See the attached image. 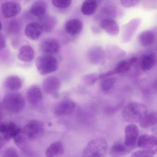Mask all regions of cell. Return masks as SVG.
<instances>
[{"mask_svg": "<svg viewBox=\"0 0 157 157\" xmlns=\"http://www.w3.org/2000/svg\"><path fill=\"white\" fill-rule=\"evenodd\" d=\"M147 113V106L143 104L130 102L124 106L122 115L125 122L129 124H136L139 123Z\"/></svg>", "mask_w": 157, "mask_h": 157, "instance_id": "obj_1", "label": "cell"}, {"mask_svg": "<svg viewBox=\"0 0 157 157\" xmlns=\"http://www.w3.org/2000/svg\"><path fill=\"white\" fill-rule=\"evenodd\" d=\"M25 102L21 94L9 93L4 96L1 103V109L12 114L21 113L25 107Z\"/></svg>", "mask_w": 157, "mask_h": 157, "instance_id": "obj_2", "label": "cell"}, {"mask_svg": "<svg viewBox=\"0 0 157 157\" xmlns=\"http://www.w3.org/2000/svg\"><path fill=\"white\" fill-rule=\"evenodd\" d=\"M108 151L107 141L103 138L92 140L83 150L82 156L84 157H103Z\"/></svg>", "mask_w": 157, "mask_h": 157, "instance_id": "obj_3", "label": "cell"}, {"mask_svg": "<svg viewBox=\"0 0 157 157\" xmlns=\"http://www.w3.org/2000/svg\"><path fill=\"white\" fill-rule=\"evenodd\" d=\"M36 65L38 71L42 75L55 72L59 67L57 59L50 55H44L38 57L36 60Z\"/></svg>", "mask_w": 157, "mask_h": 157, "instance_id": "obj_4", "label": "cell"}, {"mask_svg": "<svg viewBox=\"0 0 157 157\" xmlns=\"http://www.w3.org/2000/svg\"><path fill=\"white\" fill-rule=\"evenodd\" d=\"M21 131L27 140H35L43 136L44 127L42 122L32 120L22 128Z\"/></svg>", "mask_w": 157, "mask_h": 157, "instance_id": "obj_5", "label": "cell"}, {"mask_svg": "<svg viewBox=\"0 0 157 157\" xmlns=\"http://www.w3.org/2000/svg\"><path fill=\"white\" fill-rule=\"evenodd\" d=\"M21 130L16 124L11 122L8 123H2L0 125V132L1 134V140L6 142L9 141Z\"/></svg>", "mask_w": 157, "mask_h": 157, "instance_id": "obj_6", "label": "cell"}, {"mask_svg": "<svg viewBox=\"0 0 157 157\" xmlns=\"http://www.w3.org/2000/svg\"><path fill=\"white\" fill-rule=\"evenodd\" d=\"M124 143L128 147H133L137 142L139 129L135 124H129L124 129Z\"/></svg>", "mask_w": 157, "mask_h": 157, "instance_id": "obj_7", "label": "cell"}, {"mask_svg": "<svg viewBox=\"0 0 157 157\" xmlns=\"http://www.w3.org/2000/svg\"><path fill=\"white\" fill-rule=\"evenodd\" d=\"M60 82L56 77L50 76L46 78L43 82V88L47 94L56 96L60 89Z\"/></svg>", "mask_w": 157, "mask_h": 157, "instance_id": "obj_8", "label": "cell"}, {"mask_svg": "<svg viewBox=\"0 0 157 157\" xmlns=\"http://www.w3.org/2000/svg\"><path fill=\"white\" fill-rule=\"evenodd\" d=\"M76 107L75 103L70 100H65L59 103L54 109L56 116L68 115L73 113Z\"/></svg>", "mask_w": 157, "mask_h": 157, "instance_id": "obj_9", "label": "cell"}, {"mask_svg": "<svg viewBox=\"0 0 157 157\" xmlns=\"http://www.w3.org/2000/svg\"><path fill=\"white\" fill-rule=\"evenodd\" d=\"M1 10L4 17L10 18L19 14L21 11V7L19 3L7 2L2 3Z\"/></svg>", "mask_w": 157, "mask_h": 157, "instance_id": "obj_10", "label": "cell"}, {"mask_svg": "<svg viewBox=\"0 0 157 157\" xmlns=\"http://www.w3.org/2000/svg\"><path fill=\"white\" fill-rule=\"evenodd\" d=\"M40 48L41 52L44 55L52 56L58 52L59 49V43L56 39L49 38L42 42Z\"/></svg>", "mask_w": 157, "mask_h": 157, "instance_id": "obj_11", "label": "cell"}, {"mask_svg": "<svg viewBox=\"0 0 157 157\" xmlns=\"http://www.w3.org/2000/svg\"><path fill=\"white\" fill-rule=\"evenodd\" d=\"M137 145L142 149H153L157 146V138L153 135L143 134L138 138Z\"/></svg>", "mask_w": 157, "mask_h": 157, "instance_id": "obj_12", "label": "cell"}, {"mask_svg": "<svg viewBox=\"0 0 157 157\" xmlns=\"http://www.w3.org/2000/svg\"><path fill=\"white\" fill-rule=\"evenodd\" d=\"M43 31V27L40 23L32 22L27 25L25 27V33L29 39L36 40L42 35Z\"/></svg>", "mask_w": 157, "mask_h": 157, "instance_id": "obj_13", "label": "cell"}, {"mask_svg": "<svg viewBox=\"0 0 157 157\" xmlns=\"http://www.w3.org/2000/svg\"><path fill=\"white\" fill-rule=\"evenodd\" d=\"M101 28L107 34L113 36H115L119 34L120 29L117 22L111 18L105 19L101 21Z\"/></svg>", "mask_w": 157, "mask_h": 157, "instance_id": "obj_14", "label": "cell"}, {"mask_svg": "<svg viewBox=\"0 0 157 157\" xmlns=\"http://www.w3.org/2000/svg\"><path fill=\"white\" fill-rule=\"evenodd\" d=\"M26 96L27 101L32 105H36L40 103L43 98L41 90L36 85H33L28 89Z\"/></svg>", "mask_w": 157, "mask_h": 157, "instance_id": "obj_15", "label": "cell"}, {"mask_svg": "<svg viewBox=\"0 0 157 157\" xmlns=\"http://www.w3.org/2000/svg\"><path fill=\"white\" fill-rule=\"evenodd\" d=\"M65 30L68 34L76 36L79 34L83 29V24L80 20L72 19L66 22Z\"/></svg>", "mask_w": 157, "mask_h": 157, "instance_id": "obj_16", "label": "cell"}, {"mask_svg": "<svg viewBox=\"0 0 157 157\" xmlns=\"http://www.w3.org/2000/svg\"><path fill=\"white\" fill-rule=\"evenodd\" d=\"M48 6L45 2L40 0L33 4L30 10L31 14L34 17L41 19L46 15Z\"/></svg>", "mask_w": 157, "mask_h": 157, "instance_id": "obj_17", "label": "cell"}, {"mask_svg": "<svg viewBox=\"0 0 157 157\" xmlns=\"http://www.w3.org/2000/svg\"><path fill=\"white\" fill-rule=\"evenodd\" d=\"M34 50L29 45L22 46L19 49L18 58L21 61L25 62H31L34 59Z\"/></svg>", "mask_w": 157, "mask_h": 157, "instance_id": "obj_18", "label": "cell"}, {"mask_svg": "<svg viewBox=\"0 0 157 157\" xmlns=\"http://www.w3.org/2000/svg\"><path fill=\"white\" fill-rule=\"evenodd\" d=\"M64 145L61 141H56L53 142L48 148L46 151V156L48 157H59L64 153Z\"/></svg>", "mask_w": 157, "mask_h": 157, "instance_id": "obj_19", "label": "cell"}, {"mask_svg": "<svg viewBox=\"0 0 157 157\" xmlns=\"http://www.w3.org/2000/svg\"><path fill=\"white\" fill-rule=\"evenodd\" d=\"M133 147H128L124 143L116 142L112 146L110 153L111 156L114 157L124 156L130 152Z\"/></svg>", "mask_w": 157, "mask_h": 157, "instance_id": "obj_20", "label": "cell"}, {"mask_svg": "<svg viewBox=\"0 0 157 157\" xmlns=\"http://www.w3.org/2000/svg\"><path fill=\"white\" fill-rule=\"evenodd\" d=\"M88 59L93 65L101 66L105 62L104 53L100 49L92 50L88 54Z\"/></svg>", "mask_w": 157, "mask_h": 157, "instance_id": "obj_21", "label": "cell"}, {"mask_svg": "<svg viewBox=\"0 0 157 157\" xmlns=\"http://www.w3.org/2000/svg\"><path fill=\"white\" fill-rule=\"evenodd\" d=\"M139 124L140 127L144 128L155 125L157 124V113H147L140 119Z\"/></svg>", "mask_w": 157, "mask_h": 157, "instance_id": "obj_22", "label": "cell"}, {"mask_svg": "<svg viewBox=\"0 0 157 157\" xmlns=\"http://www.w3.org/2000/svg\"><path fill=\"white\" fill-rule=\"evenodd\" d=\"M22 80L20 77L16 76H10L6 78L4 85L6 89L10 91L19 90L22 86Z\"/></svg>", "mask_w": 157, "mask_h": 157, "instance_id": "obj_23", "label": "cell"}, {"mask_svg": "<svg viewBox=\"0 0 157 157\" xmlns=\"http://www.w3.org/2000/svg\"><path fill=\"white\" fill-rule=\"evenodd\" d=\"M155 36L153 32L146 31L142 32L139 36V42L143 47H148L155 41Z\"/></svg>", "mask_w": 157, "mask_h": 157, "instance_id": "obj_24", "label": "cell"}, {"mask_svg": "<svg viewBox=\"0 0 157 157\" xmlns=\"http://www.w3.org/2000/svg\"><path fill=\"white\" fill-rule=\"evenodd\" d=\"M156 63V56L154 53L148 54L143 58L140 63V68L144 71L151 69Z\"/></svg>", "mask_w": 157, "mask_h": 157, "instance_id": "obj_25", "label": "cell"}, {"mask_svg": "<svg viewBox=\"0 0 157 157\" xmlns=\"http://www.w3.org/2000/svg\"><path fill=\"white\" fill-rule=\"evenodd\" d=\"M97 6L96 0H86L82 3L81 10L84 15L90 16L95 12Z\"/></svg>", "mask_w": 157, "mask_h": 157, "instance_id": "obj_26", "label": "cell"}, {"mask_svg": "<svg viewBox=\"0 0 157 157\" xmlns=\"http://www.w3.org/2000/svg\"><path fill=\"white\" fill-rule=\"evenodd\" d=\"M40 19L41 20L40 25L43 27L44 31L45 32H51L56 26V21L54 17L46 15Z\"/></svg>", "mask_w": 157, "mask_h": 157, "instance_id": "obj_27", "label": "cell"}, {"mask_svg": "<svg viewBox=\"0 0 157 157\" xmlns=\"http://www.w3.org/2000/svg\"><path fill=\"white\" fill-rule=\"evenodd\" d=\"M132 65L129 61L127 60H123L120 61L114 69L112 70L113 75L120 74L128 71Z\"/></svg>", "mask_w": 157, "mask_h": 157, "instance_id": "obj_28", "label": "cell"}, {"mask_svg": "<svg viewBox=\"0 0 157 157\" xmlns=\"http://www.w3.org/2000/svg\"><path fill=\"white\" fill-rule=\"evenodd\" d=\"M13 139L14 140V143L16 144V145L22 149L25 147L26 142L28 141L22 132L21 128L20 131L14 136Z\"/></svg>", "mask_w": 157, "mask_h": 157, "instance_id": "obj_29", "label": "cell"}, {"mask_svg": "<svg viewBox=\"0 0 157 157\" xmlns=\"http://www.w3.org/2000/svg\"><path fill=\"white\" fill-rule=\"evenodd\" d=\"M156 153L155 150L142 149L134 151L131 156L132 157H152Z\"/></svg>", "mask_w": 157, "mask_h": 157, "instance_id": "obj_30", "label": "cell"}, {"mask_svg": "<svg viewBox=\"0 0 157 157\" xmlns=\"http://www.w3.org/2000/svg\"><path fill=\"white\" fill-rule=\"evenodd\" d=\"M99 75L97 73L87 74L82 77V81L87 85H93L99 79Z\"/></svg>", "mask_w": 157, "mask_h": 157, "instance_id": "obj_31", "label": "cell"}, {"mask_svg": "<svg viewBox=\"0 0 157 157\" xmlns=\"http://www.w3.org/2000/svg\"><path fill=\"white\" fill-rule=\"evenodd\" d=\"M116 79L114 78H105L104 80L103 81L101 84V88L104 92H107L110 90L114 84Z\"/></svg>", "mask_w": 157, "mask_h": 157, "instance_id": "obj_32", "label": "cell"}, {"mask_svg": "<svg viewBox=\"0 0 157 157\" xmlns=\"http://www.w3.org/2000/svg\"><path fill=\"white\" fill-rule=\"evenodd\" d=\"M53 5L59 9H66L71 4L72 0H51Z\"/></svg>", "mask_w": 157, "mask_h": 157, "instance_id": "obj_33", "label": "cell"}, {"mask_svg": "<svg viewBox=\"0 0 157 157\" xmlns=\"http://www.w3.org/2000/svg\"><path fill=\"white\" fill-rule=\"evenodd\" d=\"M18 156L17 150L13 148L6 149L2 153V157H18Z\"/></svg>", "mask_w": 157, "mask_h": 157, "instance_id": "obj_34", "label": "cell"}, {"mask_svg": "<svg viewBox=\"0 0 157 157\" xmlns=\"http://www.w3.org/2000/svg\"><path fill=\"white\" fill-rule=\"evenodd\" d=\"M140 0H120L121 4L127 8H132L138 4Z\"/></svg>", "mask_w": 157, "mask_h": 157, "instance_id": "obj_35", "label": "cell"}, {"mask_svg": "<svg viewBox=\"0 0 157 157\" xmlns=\"http://www.w3.org/2000/svg\"><path fill=\"white\" fill-rule=\"evenodd\" d=\"M124 104V103L122 102L117 105L115 106L108 107L105 110V113L108 114H112L114 113L117 111H118L120 108L122 107Z\"/></svg>", "mask_w": 157, "mask_h": 157, "instance_id": "obj_36", "label": "cell"}, {"mask_svg": "<svg viewBox=\"0 0 157 157\" xmlns=\"http://www.w3.org/2000/svg\"><path fill=\"white\" fill-rule=\"evenodd\" d=\"M6 46V39L5 37L2 34H1L0 36V48L1 50H2L3 48H5Z\"/></svg>", "mask_w": 157, "mask_h": 157, "instance_id": "obj_37", "label": "cell"}, {"mask_svg": "<svg viewBox=\"0 0 157 157\" xmlns=\"http://www.w3.org/2000/svg\"><path fill=\"white\" fill-rule=\"evenodd\" d=\"M128 61H129L130 64H131V65L132 66L133 64L136 63V61H137V59L136 57H132L130 58V59L128 60Z\"/></svg>", "mask_w": 157, "mask_h": 157, "instance_id": "obj_38", "label": "cell"}, {"mask_svg": "<svg viewBox=\"0 0 157 157\" xmlns=\"http://www.w3.org/2000/svg\"><path fill=\"white\" fill-rule=\"evenodd\" d=\"M151 87H152L153 90H157V81H156L152 83Z\"/></svg>", "mask_w": 157, "mask_h": 157, "instance_id": "obj_39", "label": "cell"}, {"mask_svg": "<svg viewBox=\"0 0 157 157\" xmlns=\"http://www.w3.org/2000/svg\"><path fill=\"white\" fill-rule=\"evenodd\" d=\"M155 151H156V153H157V146L156 147V149H155Z\"/></svg>", "mask_w": 157, "mask_h": 157, "instance_id": "obj_40", "label": "cell"}]
</instances>
